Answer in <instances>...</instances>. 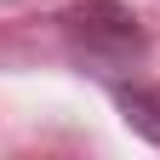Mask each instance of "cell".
I'll list each match as a JSON object with an SVG mask.
<instances>
[{
    "mask_svg": "<svg viewBox=\"0 0 160 160\" xmlns=\"http://www.w3.org/2000/svg\"><path fill=\"white\" fill-rule=\"evenodd\" d=\"M69 34H74V46L86 52V57H97V63H120V57H137V52H143L137 23L114 6V0H86V6L69 17Z\"/></svg>",
    "mask_w": 160,
    "mask_h": 160,
    "instance_id": "6da1fadb",
    "label": "cell"
},
{
    "mask_svg": "<svg viewBox=\"0 0 160 160\" xmlns=\"http://www.w3.org/2000/svg\"><path fill=\"white\" fill-rule=\"evenodd\" d=\"M114 109L137 137L160 149V86H114Z\"/></svg>",
    "mask_w": 160,
    "mask_h": 160,
    "instance_id": "7a4b0ae2",
    "label": "cell"
}]
</instances>
